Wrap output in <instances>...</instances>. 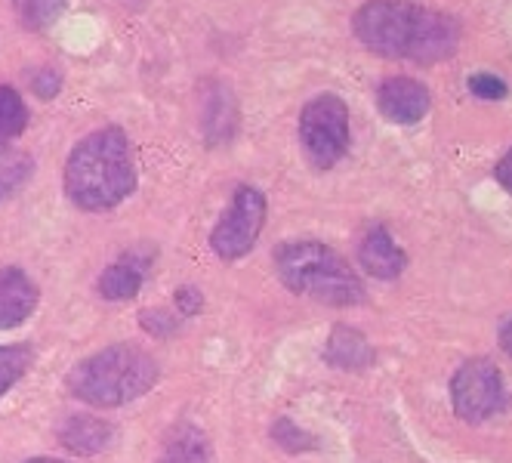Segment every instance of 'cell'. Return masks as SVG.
<instances>
[{
  "label": "cell",
  "mask_w": 512,
  "mask_h": 463,
  "mask_svg": "<svg viewBox=\"0 0 512 463\" xmlns=\"http://www.w3.org/2000/svg\"><path fill=\"white\" fill-rule=\"evenodd\" d=\"M358 41L389 59H411L420 65L442 62L457 50L460 28L451 16L405 0H371L355 16Z\"/></svg>",
  "instance_id": "cell-1"
},
{
  "label": "cell",
  "mask_w": 512,
  "mask_h": 463,
  "mask_svg": "<svg viewBox=\"0 0 512 463\" xmlns=\"http://www.w3.org/2000/svg\"><path fill=\"white\" fill-rule=\"evenodd\" d=\"M500 346L512 355V318H509V322L500 328Z\"/></svg>",
  "instance_id": "cell-25"
},
{
  "label": "cell",
  "mask_w": 512,
  "mask_h": 463,
  "mask_svg": "<svg viewBox=\"0 0 512 463\" xmlns=\"http://www.w3.org/2000/svg\"><path fill=\"white\" fill-rule=\"evenodd\" d=\"M34 306H38V284L16 266H0V331L19 328Z\"/></svg>",
  "instance_id": "cell-9"
},
{
  "label": "cell",
  "mask_w": 512,
  "mask_h": 463,
  "mask_svg": "<svg viewBox=\"0 0 512 463\" xmlns=\"http://www.w3.org/2000/svg\"><path fill=\"white\" fill-rule=\"evenodd\" d=\"M149 266H152L149 257L124 254L118 263H112L99 275V294L105 300H133L139 294V288H142Z\"/></svg>",
  "instance_id": "cell-11"
},
{
  "label": "cell",
  "mask_w": 512,
  "mask_h": 463,
  "mask_svg": "<svg viewBox=\"0 0 512 463\" xmlns=\"http://www.w3.org/2000/svg\"><path fill=\"white\" fill-rule=\"evenodd\" d=\"M28 463H65V460H53V457H34V460H28Z\"/></svg>",
  "instance_id": "cell-26"
},
{
  "label": "cell",
  "mask_w": 512,
  "mask_h": 463,
  "mask_svg": "<svg viewBox=\"0 0 512 463\" xmlns=\"http://www.w3.org/2000/svg\"><path fill=\"white\" fill-rule=\"evenodd\" d=\"M324 359L337 368H343V371H358V368H368L374 362V349L368 340H364V334L340 325V328H334L331 340H327Z\"/></svg>",
  "instance_id": "cell-13"
},
{
  "label": "cell",
  "mask_w": 512,
  "mask_h": 463,
  "mask_svg": "<svg viewBox=\"0 0 512 463\" xmlns=\"http://www.w3.org/2000/svg\"><path fill=\"white\" fill-rule=\"evenodd\" d=\"M31 170H34L31 155L16 152L10 146H0V201L10 198L22 183H28Z\"/></svg>",
  "instance_id": "cell-17"
},
{
  "label": "cell",
  "mask_w": 512,
  "mask_h": 463,
  "mask_svg": "<svg viewBox=\"0 0 512 463\" xmlns=\"http://www.w3.org/2000/svg\"><path fill=\"white\" fill-rule=\"evenodd\" d=\"M133 186V149L121 127L93 130L65 161V195L81 210H112L133 192Z\"/></svg>",
  "instance_id": "cell-2"
},
{
  "label": "cell",
  "mask_w": 512,
  "mask_h": 463,
  "mask_svg": "<svg viewBox=\"0 0 512 463\" xmlns=\"http://www.w3.org/2000/svg\"><path fill=\"white\" fill-rule=\"evenodd\" d=\"M235 124H238V109H235L232 93L223 87H213L207 96V109H204V136L210 146L226 142L235 133Z\"/></svg>",
  "instance_id": "cell-14"
},
{
  "label": "cell",
  "mask_w": 512,
  "mask_h": 463,
  "mask_svg": "<svg viewBox=\"0 0 512 463\" xmlns=\"http://www.w3.org/2000/svg\"><path fill=\"white\" fill-rule=\"evenodd\" d=\"M59 439L68 451L75 454H99L102 448L112 445L115 430L99 417H68L59 430Z\"/></svg>",
  "instance_id": "cell-12"
},
{
  "label": "cell",
  "mask_w": 512,
  "mask_h": 463,
  "mask_svg": "<svg viewBox=\"0 0 512 463\" xmlns=\"http://www.w3.org/2000/svg\"><path fill=\"white\" fill-rule=\"evenodd\" d=\"M300 139L318 167H334L349 152V109L334 93L315 96L300 115Z\"/></svg>",
  "instance_id": "cell-5"
},
{
  "label": "cell",
  "mask_w": 512,
  "mask_h": 463,
  "mask_svg": "<svg viewBox=\"0 0 512 463\" xmlns=\"http://www.w3.org/2000/svg\"><path fill=\"white\" fill-rule=\"evenodd\" d=\"M31 90H34V96H41V99H53L62 90V75H59L56 68L34 71V75H31Z\"/></svg>",
  "instance_id": "cell-20"
},
{
  "label": "cell",
  "mask_w": 512,
  "mask_h": 463,
  "mask_svg": "<svg viewBox=\"0 0 512 463\" xmlns=\"http://www.w3.org/2000/svg\"><path fill=\"white\" fill-rule=\"evenodd\" d=\"M454 411L466 423H485L506 408V383L491 362H466L451 383Z\"/></svg>",
  "instance_id": "cell-7"
},
{
  "label": "cell",
  "mask_w": 512,
  "mask_h": 463,
  "mask_svg": "<svg viewBox=\"0 0 512 463\" xmlns=\"http://www.w3.org/2000/svg\"><path fill=\"white\" fill-rule=\"evenodd\" d=\"M142 328L149 331V334H155V337H167V334H173L176 331V315H167V312H161V309H155V312H142Z\"/></svg>",
  "instance_id": "cell-22"
},
{
  "label": "cell",
  "mask_w": 512,
  "mask_h": 463,
  "mask_svg": "<svg viewBox=\"0 0 512 463\" xmlns=\"http://www.w3.org/2000/svg\"><path fill=\"white\" fill-rule=\"evenodd\" d=\"M278 278L294 294L327 306H355L364 300V284L355 269L321 241H287L275 251Z\"/></svg>",
  "instance_id": "cell-4"
},
{
  "label": "cell",
  "mask_w": 512,
  "mask_h": 463,
  "mask_svg": "<svg viewBox=\"0 0 512 463\" xmlns=\"http://www.w3.org/2000/svg\"><path fill=\"white\" fill-rule=\"evenodd\" d=\"M469 90H472V96H479V99H503L506 96V84L497 75H472Z\"/></svg>",
  "instance_id": "cell-21"
},
{
  "label": "cell",
  "mask_w": 512,
  "mask_h": 463,
  "mask_svg": "<svg viewBox=\"0 0 512 463\" xmlns=\"http://www.w3.org/2000/svg\"><path fill=\"white\" fill-rule=\"evenodd\" d=\"M161 463H210L207 439L195 426H179V430L167 439L164 460Z\"/></svg>",
  "instance_id": "cell-15"
},
{
  "label": "cell",
  "mask_w": 512,
  "mask_h": 463,
  "mask_svg": "<svg viewBox=\"0 0 512 463\" xmlns=\"http://www.w3.org/2000/svg\"><path fill=\"white\" fill-rule=\"evenodd\" d=\"M377 105L392 124H417L429 112V90L414 78H389L377 90Z\"/></svg>",
  "instance_id": "cell-8"
},
{
  "label": "cell",
  "mask_w": 512,
  "mask_h": 463,
  "mask_svg": "<svg viewBox=\"0 0 512 463\" xmlns=\"http://www.w3.org/2000/svg\"><path fill=\"white\" fill-rule=\"evenodd\" d=\"M158 383V365L139 346H108L68 374L71 396L93 408H121L145 396Z\"/></svg>",
  "instance_id": "cell-3"
},
{
  "label": "cell",
  "mask_w": 512,
  "mask_h": 463,
  "mask_svg": "<svg viewBox=\"0 0 512 463\" xmlns=\"http://www.w3.org/2000/svg\"><path fill=\"white\" fill-rule=\"evenodd\" d=\"M494 176H497V183L512 195V149L500 158V164H497V170H494Z\"/></svg>",
  "instance_id": "cell-24"
},
{
  "label": "cell",
  "mask_w": 512,
  "mask_h": 463,
  "mask_svg": "<svg viewBox=\"0 0 512 463\" xmlns=\"http://www.w3.org/2000/svg\"><path fill=\"white\" fill-rule=\"evenodd\" d=\"M266 223V198L260 189L253 186H238L229 210L223 220L216 223L210 235V247L219 260H241L244 254L253 251L256 238L263 232Z\"/></svg>",
  "instance_id": "cell-6"
},
{
  "label": "cell",
  "mask_w": 512,
  "mask_h": 463,
  "mask_svg": "<svg viewBox=\"0 0 512 463\" xmlns=\"http://www.w3.org/2000/svg\"><path fill=\"white\" fill-rule=\"evenodd\" d=\"M201 306H204V297H201V291L198 288H179L176 291V312L179 315H198L201 312Z\"/></svg>",
  "instance_id": "cell-23"
},
{
  "label": "cell",
  "mask_w": 512,
  "mask_h": 463,
  "mask_svg": "<svg viewBox=\"0 0 512 463\" xmlns=\"http://www.w3.org/2000/svg\"><path fill=\"white\" fill-rule=\"evenodd\" d=\"M25 127H28V109L22 96L13 87L0 84V146H10Z\"/></svg>",
  "instance_id": "cell-16"
},
{
  "label": "cell",
  "mask_w": 512,
  "mask_h": 463,
  "mask_svg": "<svg viewBox=\"0 0 512 463\" xmlns=\"http://www.w3.org/2000/svg\"><path fill=\"white\" fill-rule=\"evenodd\" d=\"M68 0H13V7L25 28L31 31H47L62 13Z\"/></svg>",
  "instance_id": "cell-18"
},
{
  "label": "cell",
  "mask_w": 512,
  "mask_h": 463,
  "mask_svg": "<svg viewBox=\"0 0 512 463\" xmlns=\"http://www.w3.org/2000/svg\"><path fill=\"white\" fill-rule=\"evenodd\" d=\"M358 263L364 266V272L380 278V281H392L405 272L408 257L405 251L392 241V235L383 226H374L368 235H364L361 247H358Z\"/></svg>",
  "instance_id": "cell-10"
},
{
  "label": "cell",
  "mask_w": 512,
  "mask_h": 463,
  "mask_svg": "<svg viewBox=\"0 0 512 463\" xmlns=\"http://www.w3.org/2000/svg\"><path fill=\"white\" fill-rule=\"evenodd\" d=\"M31 365V349L16 343V346H0V396L28 371Z\"/></svg>",
  "instance_id": "cell-19"
}]
</instances>
